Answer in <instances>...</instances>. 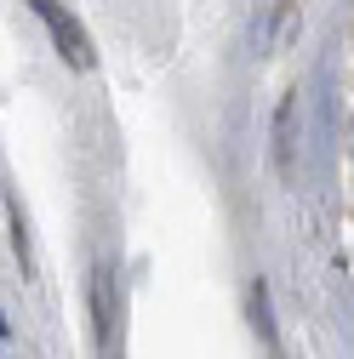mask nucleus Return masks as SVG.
I'll return each instance as SVG.
<instances>
[{
	"label": "nucleus",
	"mask_w": 354,
	"mask_h": 359,
	"mask_svg": "<svg viewBox=\"0 0 354 359\" xmlns=\"http://www.w3.org/2000/svg\"><path fill=\"white\" fill-rule=\"evenodd\" d=\"M34 6V18L52 29V46H58V57L69 63V69H92V40H86V29L58 6V0H29Z\"/></svg>",
	"instance_id": "obj_1"
},
{
	"label": "nucleus",
	"mask_w": 354,
	"mask_h": 359,
	"mask_svg": "<svg viewBox=\"0 0 354 359\" xmlns=\"http://www.w3.org/2000/svg\"><path fill=\"white\" fill-rule=\"evenodd\" d=\"M291 114H297V97L280 103V120H275V160H280V177H291Z\"/></svg>",
	"instance_id": "obj_2"
}]
</instances>
